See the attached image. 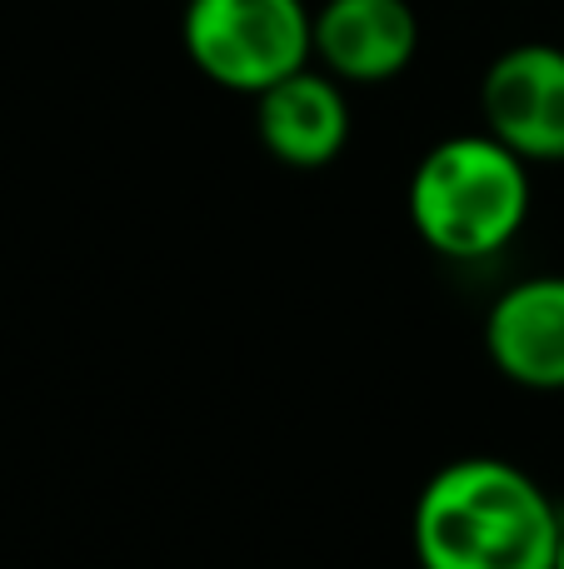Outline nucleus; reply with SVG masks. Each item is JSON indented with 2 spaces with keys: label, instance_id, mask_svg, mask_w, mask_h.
<instances>
[{
  "label": "nucleus",
  "instance_id": "obj_1",
  "mask_svg": "<svg viewBox=\"0 0 564 569\" xmlns=\"http://www.w3.org/2000/svg\"><path fill=\"white\" fill-rule=\"evenodd\" d=\"M560 505L535 475L495 455H465L430 475L410 515L420 569H555Z\"/></svg>",
  "mask_w": 564,
  "mask_h": 569
},
{
  "label": "nucleus",
  "instance_id": "obj_2",
  "mask_svg": "<svg viewBox=\"0 0 564 569\" xmlns=\"http://www.w3.org/2000/svg\"><path fill=\"white\" fill-rule=\"evenodd\" d=\"M410 220L445 260H490L530 220V160L490 130L450 136L410 176Z\"/></svg>",
  "mask_w": 564,
  "mask_h": 569
},
{
  "label": "nucleus",
  "instance_id": "obj_3",
  "mask_svg": "<svg viewBox=\"0 0 564 569\" xmlns=\"http://www.w3.org/2000/svg\"><path fill=\"white\" fill-rule=\"evenodd\" d=\"M180 46L220 90L260 96L315 60V10L305 0H185Z\"/></svg>",
  "mask_w": 564,
  "mask_h": 569
},
{
  "label": "nucleus",
  "instance_id": "obj_4",
  "mask_svg": "<svg viewBox=\"0 0 564 569\" xmlns=\"http://www.w3.org/2000/svg\"><path fill=\"white\" fill-rule=\"evenodd\" d=\"M480 116L530 166L564 160V50L550 40L500 50L480 80Z\"/></svg>",
  "mask_w": 564,
  "mask_h": 569
},
{
  "label": "nucleus",
  "instance_id": "obj_5",
  "mask_svg": "<svg viewBox=\"0 0 564 569\" xmlns=\"http://www.w3.org/2000/svg\"><path fill=\"white\" fill-rule=\"evenodd\" d=\"M490 365L520 390H564V276H530L485 315Z\"/></svg>",
  "mask_w": 564,
  "mask_h": 569
},
{
  "label": "nucleus",
  "instance_id": "obj_6",
  "mask_svg": "<svg viewBox=\"0 0 564 569\" xmlns=\"http://www.w3.org/2000/svg\"><path fill=\"white\" fill-rule=\"evenodd\" d=\"M420 20L410 0H325L315 10V66L345 86H385L410 70Z\"/></svg>",
  "mask_w": 564,
  "mask_h": 569
},
{
  "label": "nucleus",
  "instance_id": "obj_7",
  "mask_svg": "<svg viewBox=\"0 0 564 569\" xmlns=\"http://www.w3.org/2000/svg\"><path fill=\"white\" fill-rule=\"evenodd\" d=\"M255 136L280 166L320 170L350 140V100L345 80L310 60L305 70L275 80L255 96Z\"/></svg>",
  "mask_w": 564,
  "mask_h": 569
},
{
  "label": "nucleus",
  "instance_id": "obj_8",
  "mask_svg": "<svg viewBox=\"0 0 564 569\" xmlns=\"http://www.w3.org/2000/svg\"><path fill=\"white\" fill-rule=\"evenodd\" d=\"M555 569H564V525H560V555H555Z\"/></svg>",
  "mask_w": 564,
  "mask_h": 569
}]
</instances>
